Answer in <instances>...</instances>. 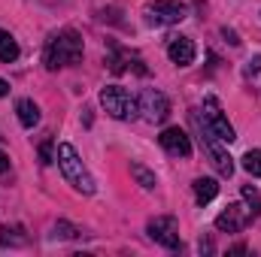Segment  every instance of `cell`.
<instances>
[{
  "label": "cell",
  "instance_id": "1",
  "mask_svg": "<svg viewBox=\"0 0 261 257\" xmlns=\"http://www.w3.org/2000/svg\"><path fill=\"white\" fill-rule=\"evenodd\" d=\"M79 61H82V37L73 27H64L46 40V49H43L46 70H64V67L79 64Z\"/></svg>",
  "mask_w": 261,
  "mask_h": 257
},
{
  "label": "cell",
  "instance_id": "2",
  "mask_svg": "<svg viewBox=\"0 0 261 257\" xmlns=\"http://www.w3.org/2000/svg\"><path fill=\"white\" fill-rule=\"evenodd\" d=\"M55 160H58V167H61V176L67 179V185H73V191L85 194V197H91V194L97 191V185H94L88 167L82 164V157L76 154V148H73L70 142H61V145H58Z\"/></svg>",
  "mask_w": 261,
  "mask_h": 257
},
{
  "label": "cell",
  "instance_id": "3",
  "mask_svg": "<svg viewBox=\"0 0 261 257\" xmlns=\"http://www.w3.org/2000/svg\"><path fill=\"white\" fill-rule=\"evenodd\" d=\"M200 112H203V127L210 130L219 142H234L237 139V133H234V127H231V121H228V115L222 112V103L216 100V97H203V106H200Z\"/></svg>",
  "mask_w": 261,
  "mask_h": 257
},
{
  "label": "cell",
  "instance_id": "4",
  "mask_svg": "<svg viewBox=\"0 0 261 257\" xmlns=\"http://www.w3.org/2000/svg\"><path fill=\"white\" fill-rule=\"evenodd\" d=\"M100 106H103L113 118H119V121H130V118L137 115V100L130 97L122 85H107V88H100Z\"/></svg>",
  "mask_w": 261,
  "mask_h": 257
},
{
  "label": "cell",
  "instance_id": "5",
  "mask_svg": "<svg viewBox=\"0 0 261 257\" xmlns=\"http://www.w3.org/2000/svg\"><path fill=\"white\" fill-rule=\"evenodd\" d=\"M192 118L197 121V127H200V142H203V148H206V154H210V160H213V167L219 170V176H225V179H231L234 176V157L219 145V139L210 133V130L200 124V115L197 112H192Z\"/></svg>",
  "mask_w": 261,
  "mask_h": 257
},
{
  "label": "cell",
  "instance_id": "6",
  "mask_svg": "<svg viewBox=\"0 0 261 257\" xmlns=\"http://www.w3.org/2000/svg\"><path fill=\"white\" fill-rule=\"evenodd\" d=\"M146 233H149V239H155V242L164 245L167 251H182V239H179V230H176V218L158 215V218L149 221Z\"/></svg>",
  "mask_w": 261,
  "mask_h": 257
},
{
  "label": "cell",
  "instance_id": "7",
  "mask_svg": "<svg viewBox=\"0 0 261 257\" xmlns=\"http://www.w3.org/2000/svg\"><path fill=\"white\" fill-rule=\"evenodd\" d=\"M137 112H143V118H146L149 124H161V121H167V115H170V100H167L161 91L146 88V91L140 94V100H137Z\"/></svg>",
  "mask_w": 261,
  "mask_h": 257
},
{
  "label": "cell",
  "instance_id": "8",
  "mask_svg": "<svg viewBox=\"0 0 261 257\" xmlns=\"http://www.w3.org/2000/svg\"><path fill=\"white\" fill-rule=\"evenodd\" d=\"M146 15H149L152 24L167 27V24H179V21L186 18V15H189V6H186L182 0H155V3H149Z\"/></svg>",
  "mask_w": 261,
  "mask_h": 257
},
{
  "label": "cell",
  "instance_id": "9",
  "mask_svg": "<svg viewBox=\"0 0 261 257\" xmlns=\"http://www.w3.org/2000/svg\"><path fill=\"white\" fill-rule=\"evenodd\" d=\"M255 215L249 212V206H240V203H231L219 218H216V227L222 230V233H240V230H246L249 227V221H252Z\"/></svg>",
  "mask_w": 261,
  "mask_h": 257
},
{
  "label": "cell",
  "instance_id": "10",
  "mask_svg": "<svg viewBox=\"0 0 261 257\" xmlns=\"http://www.w3.org/2000/svg\"><path fill=\"white\" fill-rule=\"evenodd\" d=\"M158 142H161V148H164L167 154H173V157H192V139H189V133L182 127H167L158 136Z\"/></svg>",
  "mask_w": 261,
  "mask_h": 257
},
{
  "label": "cell",
  "instance_id": "11",
  "mask_svg": "<svg viewBox=\"0 0 261 257\" xmlns=\"http://www.w3.org/2000/svg\"><path fill=\"white\" fill-rule=\"evenodd\" d=\"M167 58L176 67L195 64V58H197L195 40H192V37H170V43H167Z\"/></svg>",
  "mask_w": 261,
  "mask_h": 257
},
{
  "label": "cell",
  "instance_id": "12",
  "mask_svg": "<svg viewBox=\"0 0 261 257\" xmlns=\"http://www.w3.org/2000/svg\"><path fill=\"white\" fill-rule=\"evenodd\" d=\"M15 112H18V124L21 127H37L40 124V106L31 100V97H21L18 103H15Z\"/></svg>",
  "mask_w": 261,
  "mask_h": 257
},
{
  "label": "cell",
  "instance_id": "13",
  "mask_svg": "<svg viewBox=\"0 0 261 257\" xmlns=\"http://www.w3.org/2000/svg\"><path fill=\"white\" fill-rule=\"evenodd\" d=\"M134 58H137L134 52H128V49H119L116 43H110V61H107V64H110V70H113L116 76H122Z\"/></svg>",
  "mask_w": 261,
  "mask_h": 257
},
{
  "label": "cell",
  "instance_id": "14",
  "mask_svg": "<svg viewBox=\"0 0 261 257\" xmlns=\"http://www.w3.org/2000/svg\"><path fill=\"white\" fill-rule=\"evenodd\" d=\"M18 55H21V49H18L15 37L9 30H0V61L3 64H12V61H18Z\"/></svg>",
  "mask_w": 261,
  "mask_h": 257
},
{
  "label": "cell",
  "instance_id": "15",
  "mask_svg": "<svg viewBox=\"0 0 261 257\" xmlns=\"http://www.w3.org/2000/svg\"><path fill=\"white\" fill-rule=\"evenodd\" d=\"M216 194H219V182L216 179H197L195 182V200L200 206L210 203V200H216Z\"/></svg>",
  "mask_w": 261,
  "mask_h": 257
},
{
  "label": "cell",
  "instance_id": "16",
  "mask_svg": "<svg viewBox=\"0 0 261 257\" xmlns=\"http://www.w3.org/2000/svg\"><path fill=\"white\" fill-rule=\"evenodd\" d=\"M130 176L137 179V185H140L143 191H152V188L158 185V176H155L152 170H146L143 164H130Z\"/></svg>",
  "mask_w": 261,
  "mask_h": 257
},
{
  "label": "cell",
  "instance_id": "17",
  "mask_svg": "<svg viewBox=\"0 0 261 257\" xmlns=\"http://www.w3.org/2000/svg\"><path fill=\"white\" fill-rule=\"evenodd\" d=\"M240 167H243L249 176L261 179V148H249V151L240 157Z\"/></svg>",
  "mask_w": 261,
  "mask_h": 257
},
{
  "label": "cell",
  "instance_id": "18",
  "mask_svg": "<svg viewBox=\"0 0 261 257\" xmlns=\"http://www.w3.org/2000/svg\"><path fill=\"white\" fill-rule=\"evenodd\" d=\"M243 200H246V206H249V212L258 218L261 215V194L255 188H249V185H243Z\"/></svg>",
  "mask_w": 261,
  "mask_h": 257
},
{
  "label": "cell",
  "instance_id": "19",
  "mask_svg": "<svg viewBox=\"0 0 261 257\" xmlns=\"http://www.w3.org/2000/svg\"><path fill=\"white\" fill-rule=\"evenodd\" d=\"M18 233V227H3L0 230V245L6 248V245H21L24 242V236H15Z\"/></svg>",
  "mask_w": 261,
  "mask_h": 257
},
{
  "label": "cell",
  "instance_id": "20",
  "mask_svg": "<svg viewBox=\"0 0 261 257\" xmlns=\"http://www.w3.org/2000/svg\"><path fill=\"white\" fill-rule=\"evenodd\" d=\"M55 233H58V236H64V239H76L82 230H79V227H73V224H67V221H58V224H55Z\"/></svg>",
  "mask_w": 261,
  "mask_h": 257
},
{
  "label": "cell",
  "instance_id": "21",
  "mask_svg": "<svg viewBox=\"0 0 261 257\" xmlns=\"http://www.w3.org/2000/svg\"><path fill=\"white\" fill-rule=\"evenodd\" d=\"M40 160H43V164H52V160H55V157H52V139H46V142L40 145Z\"/></svg>",
  "mask_w": 261,
  "mask_h": 257
},
{
  "label": "cell",
  "instance_id": "22",
  "mask_svg": "<svg viewBox=\"0 0 261 257\" xmlns=\"http://www.w3.org/2000/svg\"><path fill=\"white\" fill-rule=\"evenodd\" d=\"M255 73H261V55H255V58L246 64V76H255Z\"/></svg>",
  "mask_w": 261,
  "mask_h": 257
},
{
  "label": "cell",
  "instance_id": "23",
  "mask_svg": "<svg viewBox=\"0 0 261 257\" xmlns=\"http://www.w3.org/2000/svg\"><path fill=\"white\" fill-rule=\"evenodd\" d=\"M222 37H228V43H231V46H240V40H237V34H234V30L222 27Z\"/></svg>",
  "mask_w": 261,
  "mask_h": 257
},
{
  "label": "cell",
  "instance_id": "24",
  "mask_svg": "<svg viewBox=\"0 0 261 257\" xmlns=\"http://www.w3.org/2000/svg\"><path fill=\"white\" fill-rule=\"evenodd\" d=\"M6 170H9V154L0 148V173H6Z\"/></svg>",
  "mask_w": 261,
  "mask_h": 257
},
{
  "label": "cell",
  "instance_id": "25",
  "mask_svg": "<svg viewBox=\"0 0 261 257\" xmlns=\"http://www.w3.org/2000/svg\"><path fill=\"white\" fill-rule=\"evenodd\" d=\"M200 251H206V254H213V242H210V239H200Z\"/></svg>",
  "mask_w": 261,
  "mask_h": 257
},
{
  "label": "cell",
  "instance_id": "26",
  "mask_svg": "<svg viewBox=\"0 0 261 257\" xmlns=\"http://www.w3.org/2000/svg\"><path fill=\"white\" fill-rule=\"evenodd\" d=\"M9 94V82L6 79H0V97H6Z\"/></svg>",
  "mask_w": 261,
  "mask_h": 257
}]
</instances>
